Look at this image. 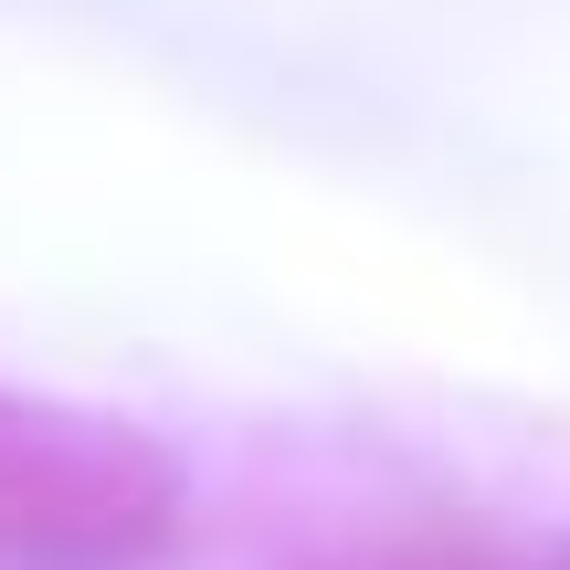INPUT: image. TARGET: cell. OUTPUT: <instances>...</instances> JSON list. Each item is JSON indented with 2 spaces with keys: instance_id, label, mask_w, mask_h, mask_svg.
<instances>
[{
  "instance_id": "cell-2",
  "label": "cell",
  "mask_w": 570,
  "mask_h": 570,
  "mask_svg": "<svg viewBox=\"0 0 570 570\" xmlns=\"http://www.w3.org/2000/svg\"><path fill=\"white\" fill-rule=\"evenodd\" d=\"M518 570H570V529L550 539V550H518Z\"/></svg>"
},
{
  "instance_id": "cell-1",
  "label": "cell",
  "mask_w": 570,
  "mask_h": 570,
  "mask_svg": "<svg viewBox=\"0 0 570 570\" xmlns=\"http://www.w3.org/2000/svg\"><path fill=\"white\" fill-rule=\"evenodd\" d=\"M180 529L159 433L85 402L0 391V570H127Z\"/></svg>"
}]
</instances>
